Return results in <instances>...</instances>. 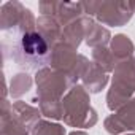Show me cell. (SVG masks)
<instances>
[{"instance_id":"obj_1","label":"cell","mask_w":135,"mask_h":135,"mask_svg":"<svg viewBox=\"0 0 135 135\" xmlns=\"http://www.w3.org/2000/svg\"><path fill=\"white\" fill-rule=\"evenodd\" d=\"M10 57L19 69L37 72L51 62V49L38 32L24 30L13 38Z\"/></svg>"}]
</instances>
